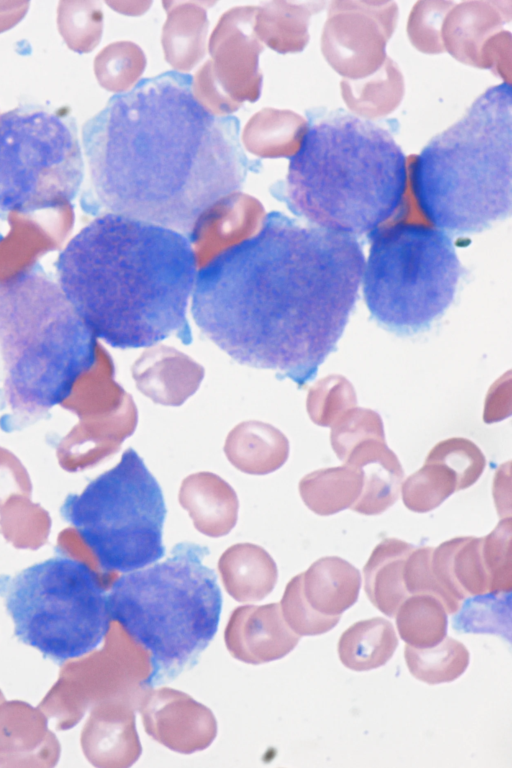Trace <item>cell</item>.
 <instances>
[{
  "label": "cell",
  "instance_id": "cell-2",
  "mask_svg": "<svg viewBox=\"0 0 512 768\" xmlns=\"http://www.w3.org/2000/svg\"><path fill=\"white\" fill-rule=\"evenodd\" d=\"M239 131L236 117L196 100L191 75L143 79L82 127L90 182L83 209L188 234L205 208L244 184L251 164Z\"/></svg>",
  "mask_w": 512,
  "mask_h": 768
},
{
  "label": "cell",
  "instance_id": "cell-29",
  "mask_svg": "<svg viewBox=\"0 0 512 768\" xmlns=\"http://www.w3.org/2000/svg\"><path fill=\"white\" fill-rule=\"evenodd\" d=\"M307 15L305 8L288 2L264 3L257 9L254 33L279 53L299 51L307 41Z\"/></svg>",
  "mask_w": 512,
  "mask_h": 768
},
{
  "label": "cell",
  "instance_id": "cell-36",
  "mask_svg": "<svg viewBox=\"0 0 512 768\" xmlns=\"http://www.w3.org/2000/svg\"><path fill=\"white\" fill-rule=\"evenodd\" d=\"M355 404V393L350 383L340 377H331L311 388L307 397V412L316 425L331 427Z\"/></svg>",
  "mask_w": 512,
  "mask_h": 768
},
{
  "label": "cell",
  "instance_id": "cell-18",
  "mask_svg": "<svg viewBox=\"0 0 512 768\" xmlns=\"http://www.w3.org/2000/svg\"><path fill=\"white\" fill-rule=\"evenodd\" d=\"M178 500L194 527L206 536H225L237 523V494L230 484L212 472L188 475L181 483Z\"/></svg>",
  "mask_w": 512,
  "mask_h": 768
},
{
  "label": "cell",
  "instance_id": "cell-24",
  "mask_svg": "<svg viewBox=\"0 0 512 768\" xmlns=\"http://www.w3.org/2000/svg\"><path fill=\"white\" fill-rule=\"evenodd\" d=\"M415 546L397 538L382 540L363 567L364 590L383 614L394 617L409 596L404 583V566Z\"/></svg>",
  "mask_w": 512,
  "mask_h": 768
},
{
  "label": "cell",
  "instance_id": "cell-28",
  "mask_svg": "<svg viewBox=\"0 0 512 768\" xmlns=\"http://www.w3.org/2000/svg\"><path fill=\"white\" fill-rule=\"evenodd\" d=\"M395 620L401 639L412 647H432L446 637L447 612L432 595H409L397 609Z\"/></svg>",
  "mask_w": 512,
  "mask_h": 768
},
{
  "label": "cell",
  "instance_id": "cell-37",
  "mask_svg": "<svg viewBox=\"0 0 512 768\" xmlns=\"http://www.w3.org/2000/svg\"><path fill=\"white\" fill-rule=\"evenodd\" d=\"M433 547L414 548L404 566V583L409 595L428 594L437 598L448 614L456 613L461 601L447 591L437 580L431 567Z\"/></svg>",
  "mask_w": 512,
  "mask_h": 768
},
{
  "label": "cell",
  "instance_id": "cell-7",
  "mask_svg": "<svg viewBox=\"0 0 512 768\" xmlns=\"http://www.w3.org/2000/svg\"><path fill=\"white\" fill-rule=\"evenodd\" d=\"M207 547L184 542L152 566L118 577L108 593L111 619L149 655L152 688L193 665L214 638L222 608Z\"/></svg>",
  "mask_w": 512,
  "mask_h": 768
},
{
  "label": "cell",
  "instance_id": "cell-21",
  "mask_svg": "<svg viewBox=\"0 0 512 768\" xmlns=\"http://www.w3.org/2000/svg\"><path fill=\"white\" fill-rule=\"evenodd\" d=\"M211 2L164 1L167 20L162 46L167 62L178 71L191 70L205 55L209 22L206 7Z\"/></svg>",
  "mask_w": 512,
  "mask_h": 768
},
{
  "label": "cell",
  "instance_id": "cell-15",
  "mask_svg": "<svg viewBox=\"0 0 512 768\" xmlns=\"http://www.w3.org/2000/svg\"><path fill=\"white\" fill-rule=\"evenodd\" d=\"M224 639L234 658L256 665L283 658L296 647L300 636L286 623L280 604L271 603L236 608Z\"/></svg>",
  "mask_w": 512,
  "mask_h": 768
},
{
  "label": "cell",
  "instance_id": "cell-4",
  "mask_svg": "<svg viewBox=\"0 0 512 768\" xmlns=\"http://www.w3.org/2000/svg\"><path fill=\"white\" fill-rule=\"evenodd\" d=\"M406 158L392 135L358 116H315L290 157L283 195L310 225L358 237L402 208Z\"/></svg>",
  "mask_w": 512,
  "mask_h": 768
},
{
  "label": "cell",
  "instance_id": "cell-1",
  "mask_svg": "<svg viewBox=\"0 0 512 768\" xmlns=\"http://www.w3.org/2000/svg\"><path fill=\"white\" fill-rule=\"evenodd\" d=\"M364 266L356 237L273 211L255 235L199 268L192 316L236 362L302 387L336 349Z\"/></svg>",
  "mask_w": 512,
  "mask_h": 768
},
{
  "label": "cell",
  "instance_id": "cell-27",
  "mask_svg": "<svg viewBox=\"0 0 512 768\" xmlns=\"http://www.w3.org/2000/svg\"><path fill=\"white\" fill-rule=\"evenodd\" d=\"M398 639L392 623L382 617L361 620L346 629L338 641L342 664L354 671L385 665L393 656Z\"/></svg>",
  "mask_w": 512,
  "mask_h": 768
},
{
  "label": "cell",
  "instance_id": "cell-17",
  "mask_svg": "<svg viewBox=\"0 0 512 768\" xmlns=\"http://www.w3.org/2000/svg\"><path fill=\"white\" fill-rule=\"evenodd\" d=\"M344 464L360 468L363 486L350 508L362 515H379L398 500L404 470L385 440H368L354 448Z\"/></svg>",
  "mask_w": 512,
  "mask_h": 768
},
{
  "label": "cell",
  "instance_id": "cell-14",
  "mask_svg": "<svg viewBox=\"0 0 512 768\" xmlns=\"http://www.w3.org/2000/svg\"><path fill=\"white\" fill-rule=\"evenodd\" d=\"M265 210L260 201L236 191L205 208L188 232L200 268L222 251L250 238L261 228Z\"/></svg>",
  "mask_w": 512,
  "mask_h": 768
},
{
  "label": "cell",
  "instance_id": "cell-19",
  "mask_svg": "<svg viewBox=\"0 0 512 768\" xmlns=\"http://www.w3.org/2000/svg\"><path fill=\"white\" fill-rule=\"evenodd\" d=\"M483 537L459 536L433 549L431 567L440 584L462 601L489 593Z\"/></svg>",
  "mask_w": 512,
  "mask_h": 768
},
{
  "label": "cell",
  "instance_id": "cell-8",
  "mask_svg": "<svg viewBox=\"0 0 512 768\" xmlns=\"http://www.w3.org/2000/svg\"><path fill=\"white\" fill-rule=\"evenodd\" d=\"M367 237L362 277L371 317L396 334L429 329L454 301L463 275L452 239L435 227L403 222Z\"/></svg>",
  "mask_w": 512,
  "mask_h": 768
},
{
  "label": "cell",
  "instance_id": "cell-38",
  "mask_svg": "<svg viewBox=\"0 0 512 768\" xmlns=\"http://www.w3.org/2000/svg\"><path fill=\"white\" fill-rule=\"evenodd\" d=\"M111 56L109 86L112 91L123 93L142 75L146 57L141 48L130 41L113 45Z\"/></svg>",
  "mask_w": 512,
  "mask_h": 768
},
{
  "label": "cell",
  "instance_id": "cell-26",
  "mask_svg": "<svg viewBox=\"0 0 512 768\" xmlns=\"http://www.w3.org/2000/svg\"><path fill=\"white\" fill-rule=\"evenodd\" d=\"M362 486L360 468L343 464L305 475L299 482V493L312 512L329 516L350 509L358 500Z\"/></svg>",
  "mask_w": 512,
  "mask_h": 768
},
{
  "label": "cell",
  "instance_id": "cell-22",
  "mask_svg": "<svg viewBox=\"0 0 512 768\" xmlns=\"http://www.w3.org/2000/svg\"><path fill=\"white\" fill-rule=\"evenodd\" d=\"M218 570L226 591L239 602L262 600L274 589L278 577L270 554L251 543L226 549L218 560Z\"/></svg>",
  "mask_w": 512,
  "mask_h": 768
},
{
  "label": "cell",
  "instance_id": "cell-6",
  "mask_svg": "<svg viewBox=\"0 0 512 768\" xmlns=\"http://www.w3.org/2000/svg\"><path fill=\"white\" fill-rule=\"evenodd\" d=\"M511 178L508 83L479 95L457 122L428 142L411 169L413 194L425 218L456 236L482 232L511 215Z\"/></svg>",
  "mask_w": 512,
  "mask_h": 768
},
{
  "label": "cell",
  "instance_id": "cell-13",
  "mask_svg": "<svg viewBox=\"0 0 512 768\" xmlns=\"http://www.w3.org/2000/svg\"><path fill=\"white\" fill-rule=\"evenodd\" d=\"M137 709L146 733L182 754L206 749L217 735L212 711L191 696L171 688H148Z\"/></svg>",
  "mask_w": 512,
  "mask_h": 768
},
{
  "label": "cell",
  "instance_id": "cell-34",
  "mask_svg": "<svg viewBox=\"0 0 512 768\" xmlns=\"http://www.w3.org/2000/svg\"><path fill=\"white\" fill-rule=\"evenodd\" d=\"M280 607L286 623L300 637L324 634L333 629L341 617L322 614L309 605L303 595L301 573L288 582Z\"/></svg>",
  "mask_w": 512,
  "mask_h": 768
},
{
  "label": "cell",
  "instance_id": "cell-23",
  "mask_svg": "<svg viewBox=\"0 0 512 768\" xmlns=\"http://www.w3.org/2000/svg\"><path fill=\"white\" fill-rule=\"evenodd\" d=\"M301 575L306 601L322 614L341 615L358 599L361 587L360 572L343 558L322 557Z\"/></svg>",
  "mask_w": 512,
  "mask_h": 768
},
{
  "label": "cell",
  "instance_id": "cell-10",
  "mask_svg": "<svg viewBox=\"0 0 512 768\" xmlns=\"http://www.w3.org/2000/svg\"><path fill=\"white\" fill-rule=\"evenodd\" d=\"M105 573H128L164 555L162 490L138 453L128 448L111 469L69 494L60 507Z\"/></svg>",
  "mask_w": 512,
  "mask_h": 768
},
{
  "label": "cell",
  "instance_id": "cell-33",
  "mask_svg": "<svg viewBox=\"0 0 512 768\" xmlns=\"http://www.w3.org/2000/svg\"><path fill=\"white\" fill-rule=\"evenodd\" d=\"M368 440H385L383 421L373 410L351 408L331 426L330 443L343 463L354 448Z\"/></svg>",
  "mask_w": 512,
  "mask_h": 768
},
{
  "label": "cell",
  "instance_id": "cell-5",
  "mask_svg": "<svg viewBox=\"0 0 512 768\" xmlns=\"http://www.w3.org/2000/svg\"><path fill=\"white\" fill-rule=\"evenodd\" d=\"M5 432L34 423L97 363L95 336L40 265L0 281Z\"/></svg>",
  "mask_w": 512,
  "mask_h": 768
},
{
  "label": "cell",
  "instance_id": "cell-32",
  "mask_svg": "<svg viewBox=\"0 0 512 768\" xmlns=\"http://www.w3.org/2000/svg\"><path fill=\"white\" fill-rule=\"evenodd\" d=\"M425 461L440 463L450 469L457 478L458 491L475 484L486 466V459L480 448L471 440L462 437L438 442L430 450Z\"/></svg>",
  "mask_w": 512,
  "mask_h": 768
},
{
  "label": "cell",
  "instance_id": "cell-30",
  "mask_svg": "<svg viewBox=\"0 0 512 768\" xmlns=\"http://www.w3.org/2000/svg\"><path fill=\"white\" fill-rule=\"evenodd\" d=\"M404 657L410 673L430 685L456 680L466 671L470 660L466 646L452 637L427 648L406 644Z\"/></svg>",
  "mask_w": 512,
  "mask_h": 768
},
{
  "label": "cell",
  "instance_id": "cell-9",
  "mask_svg": "<svg viewBox=\"0 0 512 768\" xmlns=\"http://www.w3.org/2000/svg\"><path fill=\"white\" fill-rule=\"evenodd\" d=\"M0 597L17 638L58 662L92 652L111 628L108 594L98 574L68 556L0 577Z\"/></svg>",
  "mask_w": 512,
  "mask_h": 768
},
{
  "label": "cell",
  "instance_id": "cell-16",
  "mask_svg": "<svg viewBox=\"0 0 512 768\" xmlns=\"http://www.w3.org/2000/svg\"><path fill=\"white\" fill-rule=\"evenodd\" d=\"M138 390L154 403L180 406L204 378V369L189 356L167 346L145 351L133 364Z\"/></svg>",
  "mask_w": 512,
  "mask_h": 768
},
{
  "label": "cell",
  "instance_id": "cell-11",
  "mask_svg": "<svg viewBox=\"0 0 512 768\" xmlns=\"http://www.w3.org/2000/svg\"><path fill=\"white\" fill-rule=\"evenodd\" d=\"M84 159L73 117L37 105L0 114V210L62 207L77 196Z\"/></svg>",
  "mask_w": 512,
  "mask_h": 768
},
{
  "label": "cell",
  "instance_id": "cell-35",
  "mask_svg": "<svg viewBox=\"0 0 512 768\" xmlns=\"http://www.w3.org/2000/svg\"><path fill=\"white\" fill-rule=\"evenodd\" d=\"M512 521L502 518L494 530L483 537V558L489 577V593H509L512 588Z\"/></svg>",
  "mask_w": 512,
  "mask_h": 768
},
{
  "label": "cell",
  "instance_id": "cell-25",
  "mask_svg": "<svg viewBox=\"0 0 512 768\" xmlns=\"http://www.w3.org/2000/svg\"><path fill=\"white\" fill-rule=\"evenodd\" d=\"M306 128L307 123L292 111L264 108L245 125L242 142L250 153L261 158L292 157Z\"/></svg>",
  "mask_w": 512,
  "mask_h": 768
},
{
  "label": "cell",
  "instance_id": "cell-12",
  "mask_svg": "<svg viewBox=\"0 0 512 768\" xmlns=\"http://www.w3.org/2000/svg\"><path fill=\"white\" fill-rule=\"evenodd\" d=\"M258 7L242 6L226 11L214 28L208 48L212 76L233 101L255 102L261 92L259 55L263 50L254 33Z\"/></svg>",
  "mask_w": 512,
  "mask_h": 768
},
{
  "label": "cell",
  "instance_id": "cell-39",
  "mask_svg": "<svg viewBox=\"0 0 512 768\" xmlns=\"http://www.w3.org/2000/svg\"><path fill=\"white\" fill-rule=\"evenodd\" d=\"M192 92L196 100L215 116H228L241 106L231 100L217 85L208 61L192 79Z\"/></svg>",
  "mask_w": 512,
  "mask_h": 768
},
{
  "label": "cell",
  "instance_id": "cell-20",
  "mask_svg": "<svg viewBox=\"0 0 512 768\" xmlns=\"http://www.w3.org/2000/svg\"><path fill=\"white\" fill-rule=\"evenodd\" d=\"M289 450V441L279 429L257 420L236 425L224 444L228 461L250 475H266L278 470L287 461Z\"/></svg>",
  "mask_w": 512,
  "mask_h": 768
},
{
  "label": "cell",
  "instance_id": "cell-3",
  "mask_svg": "<svg viewBox=\"0 0 512 768\" xmlns=\"http://www.w3.org/2000/svg\"><path fill=\"white\" fill-rule=\"evenodd\" d=\"M59 286L88 329L115 348L191 340L187 306L196 278L191 244L178 231L106 213L58 255Z\"/></svg>",
  "mask_w": 512,
  "mask_h": 768
},
{
  "label": "cell",
  "instance_id": "cell-31",
  "mask_svg": "<svg viewBox=\"0 0 512 768\" xmlns=\"http://www.w3.org/2000/svg\"><path fill=\"white\" fill-rule=\"evenodd\" d=\"M456 491L457 478L450 469L440 463L425 461L418 471L403 480L400 492L407 509L426 513Z\"/></svg>",
  "mask_w": 512,
  "mask_h": 768
}]
</instances>
